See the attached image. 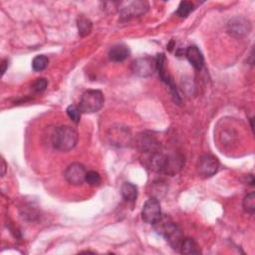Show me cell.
<instances>
[{"label":"cell","instance_id":"cell-1","mask_svg":"<svg viewBox=\"0 0 255 255\" xmlns=\"http://www.w3.org/2000/svg\"><path fill=\"white\" fill-rule=\"evenodd\" d=\"M153 225L155 231L163 236L174 250H179L180 244L184 237L180 227L176 223H174L168 216L161 215V217Z\"/></svg>","mask_w":255,"mask_h":255},{"label":"cell","instance_id":"cell-2","mask_svg":"<svg viewBox=\"0 0 255 255\" xmlns=\"http://www.w3.org/2000/svg\"><path fill=\"white\" fill-rule=\"evenodd\" d=\"M78 138V132L74 128L63 125L54 129L51 135V143L55 149L66 152L76 146Z\"/></svg>","mask_w":255,"mask_h":255},{"label":"cell","instance_id":"cell-3","mask_svg":"<svg viewBox=\"0 0 255 255\" xmlns=\"http://www.w3.org/2000/svg\"><path fill=\"white\" fill-rule=\"evenodd\" d=\"M105 103L104 94L100 90L86 91L80 100L79 109L82 113L93 114L99 112Z\"/></svg>","mask_w":255,"mask_h":255},{"label":"cell","instance_id":"cell-4","mask_svg":"<svg viewBox=\"0 0 255 255\" xmlns=\"http://www.w3.org/2000/svg\"><path fill=\"white\" fill-rule=\"evenodd\" d=\"M118 11L123 19L128 20L132 18L139 17L146 13L149 8V4L142 0L133 1H122L118 3Z\"/></svg>","mask_w":255,"mask_h":255},{"label":"cell","instance_id":"cell-5","mask_svg":"<svg viewBox=\"0 0 255 255\" xmlns=\"http://www.w3.org/2000/svg\"><path fill=\"white\" fill-rule=\"evenodd\" d=\"M109 142L117 147L128 146L131 142L130 129L123 125H115L111 127L107 132Z\"/></svg>","mask_w":255,"mask_h":255},{"label":"cell","instance_id":"cell-6","mask_svg":"<svg viewBox=\"0 0 255 255\" xmlns=\"http://www.w3.org/2000/svg\"><path fill=\"white\" fill-rule=\"evenodd\" d=\"M226 30L230 36L241 39L247 37L250 34L252 30V25L248 18H245L243 16H235L228 21Z\"/></svg>","mask_w":255,"mask_h":255},{"label":"cell","instance_id":"cell-7","mask_svg":"<svg viewBox=\"0 0 255 255\" xmlns=\"http://www.w3.org/2000/svg\"><path fill=\"white\" fill-rule=\"evenodd\" d=\"M161 208L159 200L155 197L147 199L141 209V218L148 224H154L161 217Z\"/></svg>","mask_w":255,"mask_h":255},{"label":"cell","instance_id":"cell-8","mask_svg":"<svg viewBox=\"0 0 255 255\" xmlns=\"http://www.w3.org/2000/svg\"><path fill=\"white\" fill-rule=\"evenodd\" d=\"M87 169L85 165L80 162L71 163L65 170V178L66 180L74 186L82 185L86 180Z\"/></svg>","mask_w":255,"mask_h":255},{"label":"cell","instance_id":"cell-9","mask_svg":"<svg viewBox=\"0 0 255 255\" xmlns=\"http://www.w3.org/2000/svg\"><path fill=\"white\" fill-rule=\"evenodd\" d=\"M131 70L136 76L148 77L155 70V59L150 57L137 58L132 62Z\"/></svg>","mask_w":255,"mask_h":255},{"label":"cell","instance_id":"cell-10","mask_svg":"<svg viewBox=\"0 0 255 255\" xmlns=\"http://www.w3.org/2000/svg\"><path fill=\"white\" fill-rule=\"evenodd\" d=\"M219 168L218 159L212 154H204L199 158L197 169L200 175L209 177L214 175Z\"/></svg>","mask_w":255,"mask_h":255},{"label":"cell","instance_id":"cell-11","mask_svg":"<svg viewBox=\"0 0 255 255\" xmlns=\"http://www.w3.org/2000/svg\"><path fill=\"white\" fill-rule=\"evenodd\" d=\"M136 144L138 149L141 152H146V153H155L158 151V148L160 146L159 141L151 134L142 132L138 135Z\"/></svg>","mask_w":255,"mask_h":255},{"label":"cell","instance_id":"cell-12","mask_svg":"<svg viewBox=\"0 0 255 255\" xmlns=\"http://www.w3.org/2000/svg\"><path fill=\"white\" fill-rule=\"evenodd\" d=\"M185 57L196 70H200L203 67L204 58L202 53L196 46L187 47L185 50Z\"/></svg>","mask_w":255,"mask_h":255},{"label":"cell","instance_id":"cell-13","mask_svg":"<svg viewBox=\"0 0 255 255\" xmlns=\"http://www.w3.org/2000/svg\"><path fill=\"white\" fill-rule=\"evenodd\" d=\"M183 163H184V160L181 155H178V154L167 155L163 173L173 175L181 169V167L183 166Z\"/></svg>","mask_w":255,"mask_h":255},{"label":"cell","instance_id":"cell-14","mask_svg":"<svg viewBox=\"0 0 255 255\" xmlns=\"http://www.w3.org/2000/svg\"><path fill=\"white\" fill-rule=\"evenodd\" d=\"M129 49L125 44H116L109 51V58L113 62H123L129 56Z\"/></svg>","mask_w":255,"mask_h":255},{"label":"cell","instance_id":"cell-15","mask_svg":"<svg viewBox=\"0 0 255 255\" xmlns=\"http://www.w3.org/2000/svg\"><path fill=\"white\" fill-rule=\"evenodd\" d=\"M121 194L128 202H133L137 197V187L131 182H124L121 187Z\"/></svg>","mask_w":255,"mask_h":255},{"label":"cell","instance_id":"cell-16","mask_svg":"<svg viewBox=\"0 0 255 255\" xmlns=\"http://www.w3.org/2000/svg\"><path fill=\"white\" fill-rule=\"evenodd\" d=\"M179 251L182 254H200V248L193 238H183Z\"/></svg>","mask_w":255,"mask_h":255},{"label":"cell","instance_id":"cell-17","mask_svg":"<svg viewBox=\"0 0 255 255\" xmlns=\"http://www.w3.org/2000/svg\"><path fill=\"white\" fill-rule=\"evenodd\" d=\"M77 27H78L79 35L81 37H86L91 33L92 28H93V24L88 18H86L84 16H80L77 19Z\"/></svg>","mask_w":255,"mask_h":255},{"label":"cell","instance_id":"cell-18","mask_svg":"<svg viewBox=\"0 0 255 255\" xmlns=\"http://www.w3.org/2000/svg\"><path fill=\"white\" fill-rule=\"evenodd\" d=\"M243 208L244 210L253 215L255 212V193L253 191L247 193L243 198Z\"/></svg>","mask_w":255,"mask_h":255},{"label":"cell","instance_id":"cell-19","mask_svg":"<svg viewBox=\"0 0 255 255\" xmlns=\"http://www.w3.org/2000/svg\"><path fill=\"white\" fill-rule=\"evenodd\" d=\"M49 59L45 55H38L32 61V69L36 72H41L47 68Z\"/></svg>","mask_w":255,"mask_h":255},{"label":"cell","instance_id":"cell-20","mask_svg":"<svg viewBox=\"0 0 255 255\" xmlns=\"http://www.w3.org/2000/svg\"><path fill=\"white\" fill-rule=\"evenodd\" d=\"M193 4L189 1H181L178 5V8L176 10V14L179 17H186L190 14V12L193 11Z\"/></svg>","mask_w":255,"mask_h":255},{"label":"cell","instance_id":"cell-21","mask_svg":"<svg viewBox=\"0 0 255 255\" xmlns=\"http://www.w3.org/2000/svg\"><path fill=\"white\" fill-rule=\"evenodd\" d=\"M101 175L98 171L96 170H90L87 171L86 174V180L85 182H87L89 185L91 186H98L101 183Z\"/></svg>","mask_w":255,"mask_h":255},{"label":"cell","instance_id":"cell-22","mask_svg":"<svg viewBox=\"0 0 255 255\" xmlns=\"http://www.w3.org/2000/svg\"><path fill=\"white\" fill-rule=\"evenodd\" d=\"M67 115L68 117L71 119V121H73L75 124H78L80 122V119H81V110L79 109V107L77 106H74V105H70L67 110Z\"/></svg>","mask_w":255,"mask_h":255},{"label":"cell","instance_id":"cell-23","mask_svg":"<svg viewBox=\"0 0 255 255\" xmlns=\"http://www.w3.org/2000/svg\"><path fill=\"white\" fill-rule=\"evenodd\" d=\"M47 86H48V81L45 78H39L32 85V91L34 93H42L43 91L46 90Z\"/></svg>","mask_w":255,"mask_h":255},{"label":"cell","instance_id":"cell-24","mask_svg":"<svg viewBox=\"0 0 255 255\" xmlns=\"http://www.w3.org/2000/svg\"><path fill=\"white\" fill-rule=\"evenodd\" d=\"M9 66V62L8 60H3L2 64H1V75H4V73L6 72V69Z\"/></svg>","mask_w":255,"mask_h":255},{"label":"cell","instance_id":"cell-25","mask_svg":"<svg viewBox=\"0 0 255 255\" xmlns=\"http://www.w3.org/2000/svg\"><path fill=\"white\" fill-rule=\"evenodd\" d=\"M1 163H2V165H1V176H4L5 173H6V169H7V164L4 160V158L1 159Z\"/></svg>","mask_w":255,"mask_h":255}]
</instances>
